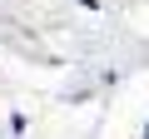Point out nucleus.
<instances>
[{"instance_id":"1","label":"nucleus","mask_w":149,"mask_h":139,"mask_svg":"<svg viewBox=\"0 0 149 139\" xmlns=\"http://www.w3.org/2000/svg\"><path fill=\"white\" fill-rule=\"evenodd\" d=\"M144 139H149V129H144Z\"/></svg>"}]
</instances>
